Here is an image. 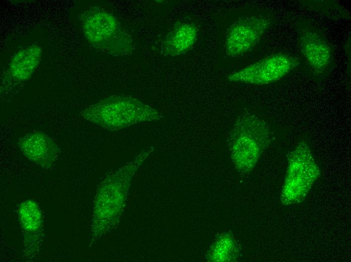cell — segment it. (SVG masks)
Returning a JSON list of instances; mask_svg holds the SVG:
<instances>
[{
  "instance_id": "6da1fadb",
  "label": "cell",
  "mask_w": 351,
  "mask_h": 262,
  "mask_svg": "<svg viewBox=\"0 0 351 262\" xmlns=\"http://www.w3.org/2000/svg\"><path fill=\"white\" fill-rule=\"evenodd\" d=\"M86 120L109 130H117L144 121L159 120L161 114L130 96L113 95L88 106L81 113Z\"/></svg>"
},
{
  "instance_id": "7a4b0ae2",
  "label": "cell",
  "mask_w": 351,
  "mask_h": 262,
  "mask_svg": "<svg viewBox=\"0 0 351 262\" xmlns=\"http://www.w3.org/2000/svg\"><path fill=\"white\" fill-rule=\"evenodd\" d=\"M231 156L238 170L250 172L264 150L275 140L266 122L256 115L246 113L236 122L230 136Z\"/></svg>"
},
{
  "instance_id": "3957f363",
  "label": "cell",
  "mask_w": 351,
  "mask_h": 262,
  "mask_svg": "<svg viewBox=\"0 0 351 262\" xmlns=\"http://www.w3.org/2000/svg\"><path fill=\"white\" fill-rule=\"evenodd\" d=\"M84 35L93 45L114 55L130 54V36L111 13L98 7L86 10L81 17Z\"/></svg>"
},
{
  "instance_id": "277c9868",
  "label": "cell",
  "mask_w": 351,
  "mask_h": 262,
  "mask_svg": "<svg viewBox=\"0 0 351 262\" xmlns=\"http://www.w3.org/2000/svg\"><path fill=\"white\" fill-rule=\"evenodd\" d=\"M320 175V169L309 145L302 140L288 155L281 204L286 206L302 202Z\"/></svg>"
},
{
  "instance_id": "5b68a950",
  "label": "cell",
  "mask_w": 351,
  "mask_h": 262,
  "mask_svg": "<svg viewBox=\"0 0 351 262\" xmlns=\"http://www.w3.org/2000/svg\"><path fill=\"white\" fill-rule=\"evenodd\" d=\"M299 50L305 68L315 79H325L335 64L333 46L324 34L308 20H300L296 26Z\"/></svg>"
},
{
  "instance_id": "8992f818",
  "label": "cell",
  "mask_w": 351,
  "mask_h": 262,
  "mask_svg": "<svg viewBox=\"0 0 351 262\" xmlns=\"http://www.w3.org/2000/svg\"><path fill=\"white\" fill-rule=\"evenodd\" d=\"M274 23L272 16L261 14L237 18L226 33L224 44L226 54L233 57L251 50Z\"/></svg>"
},
{
  "instance_id": "52a82bcc",
  "label": "cell",
  "mask_w": 351,
  "mask_h": 262,
  "mask_svg": "<svg viewBox=\"0 0 351 262\" xmlns=\"http://www.w3.org/2000/svg\"><path fill=\"white\" fill-rule=\"evenodd\" d=\"M300 63V60L292 56L277 53L231 73L227 79L252 85L269 84L283 78Z\"/></svg>"
},
{
  "instance_id": "ba28073f",
  "label": "cell",
  "mask_w": 351,
  "mask_h": 262,
  "mask_svg": "<svg viewBox=\"0 0 351 262\" xmlns=\"http://www.w3.org/2000/svg\"><path fill=\"white\" fill-rule=\"evenodd\" d=\"M18 216L23 236V252L28 259L37 254L42 240L43 223L41 210L37 203L28 199L22 202Z\"/></svg>"
},
{
  "instance_id": "9c48e42d",
  "label": "cell",
  "mask_w": 351,
  "mask_h": 262,
  "mask_svg": "<svg viewBox=\"0 0 351 262\" xmlns=\"http://www.w3.org/2000/svg\"><path fill=\"white\" fill-rule=\"evenodd\" d=\"M18 145L27 159L43 168H50L57 157L56 145L50 138L41 132L26 134L19 139Z\"/></svg>"
},
{
  "instance_id": "30bf717a",
  "label": "cell",
  "mask_w": 351,
  "mask_h": 262,
  "mask_svg": "<svg viewBox=\"0 0 351 262\" xmlns=\"http://www.w3.org/2000/svg\"><path fill=\"white\" fill-rule=\"evenodd\" d=\"M198 34V30L194 24L177 22L164 39L163 54L170 56L185 54L193 47Z\"/></svg>"
},
{
  "instance_id": "8fae6325",
  "label": "cell",
  "mask_w": 351,
  "mask_h": 262,
  "mask_svg": "<svg viewBox=\"0 0 351 262\" xmlns=\"http://www.w3.org/2000/svg\"><path fill=\"white\" fill-rule=\"evenodd\" d=\"M40 47L32 45L18 52L10 64V73L16 80L28 79L38 66L41 57Z\"/></svg>"
},
{
  "instance_id": "7c38bea8",
  "label": "cell",
  "mask_w": 351,
  "mask_h": 262,
  "mask_svg": "<svg viewBox=\"0 0 351 262\" xmlns=\"http://www.w3.org/2000/svg\"><path fill=\"white\" fill-rule=\"evenodd\" d=\"M303 5L331 19H340L348 17V12L333 1H303Z\"/></svg>"
}]
</instances>
